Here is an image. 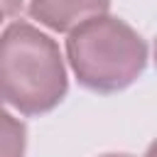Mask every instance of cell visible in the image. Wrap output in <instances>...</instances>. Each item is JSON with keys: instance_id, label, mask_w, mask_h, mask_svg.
<instances>
[{"instance_id": "cell-1", "label": "cell", "mask_w": 157, "mask_h": 157, "mask_svg": "<svg viewBox=\"0 0 157 157\" xmlns=\"http://www.w3.org/2000/svg\"><path fill=\"white\" fill-rule=\"evenodd\" d=\"M66 93L59 47L37 27L15 22L0 37V98L34 115L52 110Z\"/></svg>"}, {"instance_id": "cell-2", "label": "cell", "mask_w": 157, "mask_h": 157, "mask_svg": "<svg viewBox=\"0 0 157 157\" xmlns=\"http://www.w3.org/2000/svg\"><path fill=\"white\" fill-rule=\"evenodd\" d=\"M66 52L78 81L101 93L130 86L147 64L145 39L123 20L105 15L71 29Z\"/></svg>"}, {"instance_id": "cell-3", "label": "cell", "mask_w": 157, "mask_h": 157, "mask_svg": "<svg viewBox=\"0 0 157 157\" xmlns=\"http://www.w3.org/2000/svg\"><path fill=\"white\" fill-rule=\"evenodd\" d=\"M108 5L110 0H32L29 12L52 29L71 32L83 22L105 15Z\"/></svg>"}, {"instance_id": "cell-4", "label": "cell", "mask_w": 157, "mask_h": 157, "mask_svg": "<svg viewBox=\"0 0 157 157\" xmlns=\"http://www.w3.org/2000/svg\"><path fill=\"white\" fill-rule=\"evenodd\" d=\"M25 155V125L10 113L0 110V157Z\"/></svg>"}, {"instance_id": "cell-5", "label": "cell", "mask_w": 157, "mask_h": 157, "mask_svg": "<svg viewBox=\"0 0 157 157\" xmlns=\"http://www.w3.org/2000/svg\"><path fill=\"white\" fill-rule=\"evenodd\" d=\"M20 5H22V0H0V12L7 17V15H15L17 10H20Z\"/></svg>"}, {"instance_id": "cell-6", "label": "cell", "mask_w": 157, "mask_h": 157, "mask_svg": "<svg viewBox=\"0 0 157 157\" xmlns=\"http://www.w3.org/2000/svg\"><path fill=\"white\" fill-rule=\"evenodd\" d=\"M103 157H128V155H103Z\"/></svg>"}, {"instance_id": "cell-7", "label": "cell", "mask_w": 157, "mask_h": 157, "mask_svg": "<svg viewBox=\"0 0 157 157\" xmlns=\"http://www.w3.org/2000/svg\"><path fill=\"white\" fill-rule=\"evenodd\" d=\"M2 17H5V15H2V12H0V22H2Z\"/></svg>"}, {"instance_id": "cell-8", "label": "cell", "mask_w": 157, "mask_h": 157, "mask_svg": "<svg viewBox=\"0 0 157 157\" xmlns=\"http://www.w3.org/2000/svg\"><path fill=\"white\" fill-rule=\"evenodd\" d=\"M0 101H2V98H0ZM0 110H2V105H0Z\"/></svg>"}]
</instances>
